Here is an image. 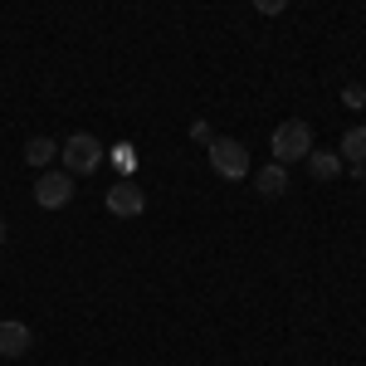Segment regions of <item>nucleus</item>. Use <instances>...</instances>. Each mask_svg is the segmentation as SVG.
I'll return each instance as SVG.
<instances>
[{"instance_id":"obj_1","label":"nucleus","mask_w":366,"mask_h":366,"mask_svg":"<svg viewBox=\"0 0 366 366\" xmlns=\"http://www.w3.org/2000/svg\"><path fill=\"white\" fill-rule=\"evenodd\" d=\"M269 147H274V162H279V167L303 162V157L312 152V127L303 122V117H288V122L274 127V142H269Z\"/></svg>"},{"instance_id":"obj_2","label":"nucleus","mask_w":366,"mask_h":366,"mask_svg":"<svg viewBox=\"0 0 366 366\" xmlns=\"http://www.w3.org/2000/svg\"><path fill=\"white\" fill-rule=\"evenodd\" d=\"M210 167H215V176H225V181L249 176V147L234 142V137H215L210 142Z\"/></svg>"},{"instance_id":"obj_3","label":"nucleus","mask_w":366,"mask_h":366,"mask_svg":"<svg viewBox=\"0 0 366 366\" xmlns=\"http://www.w3.org/2000/svg\"><path fill=\"white\" fill-rule=\"evenodd\" d=\"M64 152V167H69V176H88V171L103 162V142L88 137V132H74V137L59 147Z\"/></svg>"},{"instance_id":"obj_4","label":"nucleus","mask_w":366,"mask_h":366,"mask_svg":"<svg viewBox=\"0 0 366 366\" xmlns=\"http://www.w3.org/2000/svg\"><path fill=\"white\" fill-rule=\"evenodd\" d=\"M34 200H39V210H64V205L74 200V176H69V171H49V176H39Z\"/></svg>"},{"instance_id":"obj_5","label":"nucleus","mask_w":366,"mask_h":366,"mask_svg":"<svg viewBox=\"0 0 366 366\" xmlns=\"http://www.w3.org/2000/svg\"><path fill=\"white\" fill-rule=\"evenodd\" d=\"M108 210H113V215H142V210H147L142 186L137 181H117V186H108Z\"/></svg>"},{"instance_id":"obj_6","label":"nucleus","mask_w":366,"mask_h":366,"mask_svg":"<svg viewBox=\"0 0 366 366\" xmlns=\"http://www.w3.org/2000/svg\"><path fill=\"white\" fill-rule=\"evenodd\" d=\"M34 332H29L25 322H0V357H25Z\"/></svg>"},{"instance_id":"obj_7","label":"nucleus","mask_w":366,"mask_h":366,"mask_svg":"<svg viewBox=\"0 0 366 366\" xmlns=\"http://www.w3.org/2000/svg\"><path fill=\"white\" fill-rule=\"evenodd\" d=\"M254 186H259V196H283V191H288V171L279 167V162H274V167H264L259 171V176H254Z\"/></svg>"},{"instance_id":"obj_8","label":"nucleus","mask_w":366,"mask_h":366,"mask_svg":"<svg viewBox=\"0 0 366 366\" xmlns=\"http://www.w3.org/2000/svg\"><path fill=\"white\" fill-rule=\"evenodd\" d=\"M308 171L317 181H337L342 176V157L337 152H308Z\"/></svg>"},{"instance_id":"obj_9","label":"nucleus","mask_w":366,"mask_h":366,"mask_svg":"<svg viewBox=\"0 0 366 366\" xmlns=\"http://www.w3.org/2000/svg\"><path fill=\"white\" fill-rule=\"evenodd\" d=\"M342 157H347V162H362V167H366V127H352V132L342 137Z\"/></svg>"},{"instance_id":"obj_10","label":"nucleus","mask_w":366,"mask_h":366,"mask_svg":"<svg viewBox=\"0 0 366 366\" xmlns=\"http://www.w3.org/2000/svg\"><path fill=\"white\" fill-rule=\"evenodd\" d=\"M54 152H59V147H54L49 137H29V142H25V162H29V167H44Z\"/></svg>"},{"instance_id":"obj_11","label":"nucleus","mask_w":366,"mask_h":366,"mask_svg":"<svg viewBox=\"0 0 366 366\" xmlns=\"http://www.w3.org/2000/svg\"><path fill=\"white\" fill-rule=\"evenodd\" d=\"M342 103H347V108H366V88L362 84H347V88H342Z\"/></svg>"},{"instance_id":"obj_12","label":"nucleus","mask_w":366,"mask_h":366,"mask_svg":"<svg viewBox=\"0 0 366 366\" xmlns=\"http://www.w3.org/2000/svg\"><path fill=\"white\" fill-rule=\"evenodd\" d=\"M191 137H196V142H205V147H210V142H215V132H210V122H191Z\"/></svg>"},{"instance_id":"obj_13","label":"nucleus","mask_w":366,"mask_h":366,"mask_svg":"<svg viewBox=\"0 0 366 366\" xmlns=\"http://www.w3.org/2000/svg\"><path fill=\"white\" fill-rule=\"evenodd\" d=\"M283 5H288V0H254V10H259V15H279Z\"/></svg>"},{"instance_id":"obj_14","label":"nucleus","mask_w":366,"mask_h":366,"mask_svg":"<svg viewBox=\"0 0 366 366\" xmlns=\"http://www.w3.org/2000/svg\"><path fill=\"white\" fill-rule=\"evenodd\" d=\"M0 244H5V220H0Z\"/></svg>"}]
</instances>
